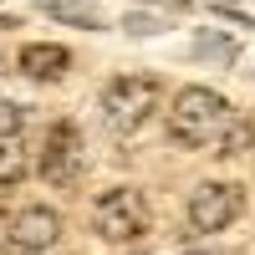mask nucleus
Listing matches in <instances>:
<instances>
[{
    "instance_id": "obj_17",
    "label": "nucleus",
    "mask_w": 255,
    "mask_h": 255,
    "mask_svg": "<svg viewBox=\"0 0 255 255\" xmlns=\"http://www.w3.org/2000/svg\"><path fill=\"white\" fill-rule=\"evenodd\" d=\"M250 153H255V143H250Z\"/></svg>"
},
{
    "instance_id": "obj_14",
    "label": "nucleus",
    "mask_w": 255,
    "mask_h": 255,
    "mask_svg": "<svg viewBox=\"0 0 255 255\" xmlns=\"http://www.w3.org/2000/svg\"><path fill=\"white\" fill-rule=\"evenodd\" d=\"M0 31H15V20H10V15H0Z\"/></svg>"
},
{
    "instance_id": "obj_1",
    "label": "nucleus",
    "mask_w": 255,
    "mask_h": 255,
    "mask_svg": "<svg viewBox=\"0 0 255 255\" xmlns=\"http://www.w3.org/2000/svg\"><path fill=\"white\" fill-rule=\"evenodd\" d=\"M230 123H235L230 102L220 92H209V87H184L174 97V108H168V133L184 148H215Z\"/></svg>"
},
{
    "instance_id": "obj_11",
    "label": "nucleus",
    "mask_w": 255,
    "mask_h": 255,
    "mask_svg": "<svg viewBox=\"0 0 255 255\" xmlns=\"http://www.w3.org/2000/svg\"><path fill=\"white\" fill-rule=\"evenodd\" d=\"M20 128H26V108L0 92V138H20Z\"/></svg>"
},
{
    "instance_id": "obj_7",
    "label": "nucleus",
    "mask_w": 255,
    "mask_h": 255,
    "mask_svg": "<svg viewBox=\"0 0 255 255\" xmlns=\"http://www.w3.org/2000/svg\"><path fill=\"white\" fill-rule=\"evenodd\" d=\"M67 67H72V51L56 46V41H31V46H20V72L36 77V82H56Z\"/></svg>"
},
{
    "instance_id": "obj_13",
    "label": "nucleus",
    "mask_w": 255,
    "mask_h": 255,
    "mask_svg": "<svg viewBox=\"0 0 255 255\" xmlns=\"http://www.w3.org/2000/svg\"><path fill=\"white\" fill-rule=\"evenodd\" d=\"M158 5H168V10H189V0H158Z\"/></svg>"
},
{
    "instance_id": "obj_2",
    "label": "nucleus",
    "mask_w": 255,
    "mask_h": 255,
    "mask_svg": "<svg viewBox=\"0 0 255 255\" xmlns=\"http://www.w3.org/2000/svg\"><path fill=\"white\" fill-rule=\"evenodd\" d=\"M102 123H108V133L128 138V133H138V128L153 118L158 108V77H138V72H128V77H113L108 87H102Z\"/></svg>"
},
{
    "instance_id": "obj_5",
    "label": "nucleus",
    "mask_w": 255,
    "mask_h": 255,
    "mask_svg": "<svg viewBox=\"0 0 255 255\" xmlns=\"http://www.w3.org/2000/svg\"><path fill=\"white\" fill-rule=\"evenodd\" d=\"M240 209H245L240 184H220V179H209V184H199L194 194H189V225H194L199 235H220L225 225L240 220Z\"/></svg>"
},
{
    "instance_id": "obj_16",
    "label": "nucleus",
    "mask_w": 255,
    "mask_h": 255,
    "mask_svg": "<svg viewBox=\"0 0 255 255\" xmlns=\"http://www.w3.org/2000/svg\"><path fill=\"white\" fill-rule=\"evenodd\" d=\"M0 220H5V194H0Z\"/></svg>"
},
{
    "instance_id": "obj_12",
    "label": "nucleus",
    "mask_w": 255,
    "mask_h": 255,
    "mask_svg": "<svg viewBox=\"0 0 255 255\" xmlns=\"http://www.w3.org/2000/svg\"><path fill=\"white\" fill-rule=\"evenodd\" d=\"M123 31H133V36H158V31H163V20H153V15H138V10H133V15L123 20Z\"/></svg>"
},
{
    "instance_id": "obj_4",
    "label": "nucleus",
    "mask_w": 255,
    "mask_h": 255,
    "mask_svg": "<svg viewBox=\"0 0 255 255\" xmlns=\"http://www.w3.org/2000/svg\"><path fill=\"white\" fill-rule=\"evenodd\" d=\"M87 168V148H82V128L77 123H51L46 138H41V158H36V174L46 179L51 189H72Z\"/></svg>"
},
{
    "instance_id": "obj_8",
    "label": "nucleus",
    "mask_w": 255,
    "mask_h": 255,
    "mask_svg": "<svg viewBox=\"0 0 255 255\" xmlns=\"http://www.w3.org/2000/svg\"><path fill=\"white\" fill-rule=\"evenodd\" d=\"M46 15H56V20H67V26H77V31H102L108 26V15H102L92 0H36Z\"/></svg>"
},
{
    "instance_id": "obj_15",
    "label": "nucleus",
    "mask_w": 255,
    "mask_h": 255,
    "mask_svg": "<svg viewBox=\"0 0 255 255\" xmlns=\"http://www.w3.org/2000/svg\"><path fill=\"white\" fill-rule=\"evenodd\" d=\"M184 255H220V250H184Z\"/></svg>"
},
{
    "instance_id": "obj_6",
    "label": "nucleus",
    "mask_w": 255,
    "mask_h": 255,
    "mask_svg": "<svg viewBox=\"0 0 255 255\" xmlns=\"http://www.w3.org/2000/svg\"><path fill=\"white\" fill-rule=\"evenodd\" d=\"M61 240V215L51 204H26L5 220V245L10 255H46Z\"/></svg>"
},
{
    "instance_id": "obj_3",
    "label": "nucleus",
    "mask_w": 255,
    "mask_h": 255,
    "mask_svg": "<svg viewBox=\"0 0 255 255\" xmlns=\"http://www.w3.org/2000/svg\"><path fill=\"white\" fill-rule=\"evenodd\" d=\"M148 225H153V209H148V199L138 194V189H128V184L97 194V204H92V230H97L108 245H133V240H143Z\"/></svg>"
},
{
    "instance_id": "obj_9",
    "label": "nucleus",
    "mask_w": 255,
    "mask_h": 255,
    "mask_svg": "<svg viewBox=\"0 0 255 255\" xmlns=\"http://www.w3.org/2000/svg\"><path fill=\"white\" fill-rule=\"evenodd\" d=\"M194 56H199V61H225V67H230V61L240 56V46H235L230 36H220V31H199V36H194Z\"/></svg>"
},
{
    "instance_id": "obj_10",
    "label": "nucleus",
    "mask_w": 255,
    "mask_h": 255,
    "mask_svg": "<svg viewBox=\"0 0 255 255\" xmlns=\"http://www.w3.org/2000/svg\"><path fill=\"white\" fill-rule=\"evenodd\" d=\"M20 174H26L20 143H15V138H0V184H20Z\"/></svg>"
}]
</instances>
